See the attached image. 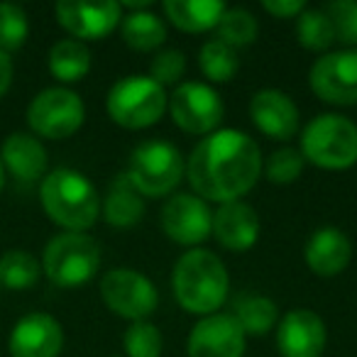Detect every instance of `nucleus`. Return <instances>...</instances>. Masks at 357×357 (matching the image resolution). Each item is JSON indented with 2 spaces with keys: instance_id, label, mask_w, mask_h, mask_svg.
<instances>
[{
  "instance_id": "f257e3e1",
  "label": "nucleus",
  "mask_w": 357,
  "mask_h": 357,
  "mask_svg": "<svg viewBox=\"0 0 357 357\" xmlns=\"http://www.w3.org/2000/svg\"><path fill=\"white\" fill-rule=\"evenodd\" d=\"M262 176V154L250 135L233 128L206 135L186 159V178L206 204L243 201Z\"/></svg>"
},
{
  "instance_id": "f03ea898",
  "label": "nucleus",
  "mask_w": 357,
  "mask_h": 357,
  "mask_svg": "<svg viewBox=\"0 0 357 357\" xmlns=\"http://www.w3.org/2000/svg\"><path fill=\"white\" fill-rule=\"evenodd\" d=\"M174 298L184 311L194 316L218 313L230 291L228 267L215 252L194 248L176 259L172 272Z\"/></svg>"
},
{
  "instance_id": "7ed1b4c3",
  "label": "nucleus",
  "mask_w": 357,
  "mask_h": 357,
  "mask_svg": "<svg viewBox=\"0 0 357 357\" xmlns=\"http://www.w3.org/2000/svg\"><path fill=\"white\" fill-rule=\"evenodd\" d=\"M40 204L64 233H86L100 218V196L81 172L59 167L40 181Z\"/></svg>"
},
{
  "instance_id": "20e7f679",
  "label": "nucleus",
  "mask_w": 357,
  "mask_h": 357,
  "mask_svg": "<svg viewBox=\"0 0 357 357\" xmlns=\"http://www.w3.org/2000/svg\"><path fill=\"white\" fill-rule=\"evenodd\" d=\"M303 159L328 172H342L357 164V125L337 113L316 115L301 132Z\"/></svg>"
},
{
  "instance_id": "39448f33",
  "label": "nucleus",
  "mask_w": 357,
  "mask_h": 357,
  "mask_svg": "<svg viewBox=\"0 0 357 357\" xmlns=\"http://www.w3.org/2000/svg\"><path fill=\"white\" fill-rule=\"evenodd\" d=\"M40 264L56 287H84L100 269V245L86 233H59L45 245Z\"/></svg>"
},
{
  "instance_id": "423d86ee",
  "label": "nucleus",
  "mask_w": 357,
  "mask_h": 357,
  "mask_svg": "<svg viewBox=\"0 0 357 357\" xmlns=\"http://www.w3.org/2000/svg\"><path fill=\"white\" fill-rule=\"evenodd\" d=\"M169 105V96L164 86H159L149 76H125L105 98V110L110 120L125 130H144L157 125L164 118Z\"/></svg>"
},
{
  "instance_id": "0eeeda50",
  "label": "nucleus",
  "mask_w": 357,
  "mask_h": 357,
  "mask_svg": "<svg viewBox=\"0 0 357 357\" xmlns=\"http://www.w3.org/2000/svg\"><path fill=\"white\" fill-rule=\"evenodd\" d=\"M128 178L132 181L135 189L142 194V199H162L172 194L186 174L184 157L172 142L164 139H149L135 147L130 154Z\"/></svg>"
},
{
  "instance_id": "6e6552de",
  "label": "nucleus",
  "mask_w": 357,
  "mask_h": 357,
  "mask_svg": "<svg viewBox=\"0 0 357 357\" xmlns=\"http://www.w3.org/2000/svg\"><path fill=\"white\" fill-rule=\"evenodd\" d=\"M86 120V105L81 96L64 86L45 89L27 105V125L35 137L66 139L81 130Z\"/></svg>"
},
{
  "instance_id": "1a4fd4ad",
  "label": "nucleus",
  "mask_w": 357,
  "mask_h": 357,
  "mask_svg": "<svg viewBox=\"0 0 357 357\" xmlns=\"http://www.w3.org/2000/svg\"><path fill=\"white\" fill-rule=\"evenodd\" d=\"M167 110L172 113V120L178 130L189 135H206L215 132L223 123L225 105L220 93L208 84L201 81H184L174 89L169 96Z\"/></svg>"
},
{
  "instance_id": "9d476101",
  "label": "nucleus",
  "mask_w": 357,
  "mask_h": 357,
  "mask_svg": "<svg viewBox=\"0 0 357 357\" xmlns=\"http://www.w3.org/2000/svg\"><path fill=\"white\" fill-rule=\"evenodd\" d=\"M100 298L120 318L147 321L159 306V291L137 269L118 267L100 277Z\"/></svg>"
},
{
  "instance_id": "9b49d317",
  "label": "nucleus",
  "mask_w": 357,
  "mask_h": 357,
  "mask_svg": "<svg viewBox=\"0 0 357 357\" xmlns=\"http://www.w3.org/2000/svg\"><path fill=\"white\" fill-rule=\"evenodd\" d=\"M159 225L172 243L194 250L211 238L213 211L196 194H174L159 211Z\"/></svg>"
},
{
  "instance_id": "f8f14e48",
  "label": "nucleus",
  "mask_w": 357,
  "mask_h": 357,
  "mask_svg": "<svg viewBox=\"0 0 357 357\" xmlns=\"http://www.w3.org/2000/svg\"><path fill=\"white\" fill-rule=\"evenodd\" d=\"M311 91L331 105H357V50L328 52L308 71Z\"/></svg>"
},
{
  "instance_id": "ddd939ff",
  "label": "nucleus",
  "mask_w": 357,
  "mask_h": 357,
  "mask_svg": "<svg viewBox=\"0 0 357 357\" xmlns=\"http://www.w3.org/2000/svg\"><path fill=\"white\" fill-rule=\"evenodd\" d=\"M56 22L79 42H98L108 37L123 20V6L115 0L105 3H79L59 0L54 6Z\"/></svg>"
},
{
  "instance_id": "4468645a",
  "label": "nucleus",
  "mask_w": 357,
  "mask_h": 357,
  "mask_svg": "<svg viewBox=\"0 0 357 357\" xmlns=\"http://www.w3.org/2000/svg\"><path fill=\"white\" fill-rule=\"evenodd\" d=\"M248 335L230 313L204 316L189 333V357H245Z\"/></svg>"
},
{
  "instance_id": "2eb2a0df",
  "label": "nucleus",
  "mask_w": 357,
  "mask_h": 357,
  "mask_svg": "<svg viewBox=\"0 0 357 357\" xmlns=\"http://www.w3.org/2000/svg\"><path fill=\"white\" fill-rule=\"evenodd\" d=\"M328 331L311 308H291L277 323V350L282 357H321Z\"/></svg>"
},
{
  "instance_id": "dca6fc26",
  "label": "nucleus",
  "mask_w": 357,
  "mask_h": 357,
  "mask_svg": "<svg viewBox=\"0 0 357 357\" xmlns=\"http://www.w3.org/2000/svg\"><path fill=\"white\" fill-rule=\"evenodd\" d=\"M64 347V328L50 313H27L13 326L8 337L10 357H59Z\"/></svg>"
},
{
  "instance_id": "f3484780",
  "label": "nucleus",
  "mask_w": 357,
  "mask_h": 357,
  "mask_svg": "<svg viewBox=\"0 0 357 357\" xmlns=\"http://www.w3.org/2000/svg\"><path fill=\"white\" fill-rule=\"evenodd\" d=\"M250 118L259 132L267 135L269 139H279V142L296 137L298 128H301V115H298L296 103L291 100V96L279 89L257 91L250 100Z\"/></svg>"
},
{
  "instance_id": "a211bd4d",
  "label": "nucleus",
  "mask_w": 357,
  "mask_h": 357,
  "mask_svg": "<svg viewBox=\"0 0 357 357\" xmlns=\"http://www.w3.org/2000/svg\"><path fill=\"white\" fill-rule=\"evenodd\" d=\"M211 235L223 250L230 252H248L259 238V215L245 201H230L218 206L213 213V230Z\"/></svg>"
},
{
  "instance_id": "6ab92c4d",
  "label": "nucleus",
  "mask_w": 357,
  "mask_h": 357,
  "mask_svg": "<svg viewBox=\"0 0 357 357\" xmlns=\"http://www.w3.org/2000/svg\"><path fill=\"white\" fill-rule=\"evenodd\" d=\"M308 269L323 279L337 277L352 259V243L340 228L326 225V228L313 230L303 250Z\"/></svg>"
},
{
  "instance_id": "aec40b11",
  "label": "nucleus",
  "mask_w": 357,
  "mask_h": 357,
  "mask_svg": "<svg viewBox=\"0 0 357 357\" xmlns=\"http://www.w3.org/2000/svg\"><path fill=\"white\" fill-rule=\"evenodd\" d=\"M0 162L17 181L32 184V181H42L47 176L50 154L40 142V137H35L32 132H13L3 142Z\"/></svg>"
},
{
  "instance_id": "412c9836",
  "label": "nucleus",
  "mask_w": 357,
  "mask_h": 357,
  "mask_svg": "<svg viewBox=\"0 0 357 357\" xmlns=\"http://www.w3.org/2000/svg\"><path fill=\"white\" fill-rule=\"evenodd\" d=\"M162 10L176 30L199 35L215 30L228 6L223 0H164Z\"/></svg>"
},
{
  "instance_id": "4be33fe9",
  "label": "nucleus",
  "mask_w": 357,
  "mask_h": 357,
  "mask_svg": "<svg viewBox=\"0 0 357 357\" xmlns=\"http://www.w3.org/2000/svg\"><path fill=\"white\" fill-rule=\"evenodd\" d=\"M100 215L113 228H132L142 220L144 199L132 186L125 172L113 178V184L105 194V201L100 204Z\"/></svg>"
},
{
  "instance_id": "5701e85b",
  "label": "nucleus",
  "mask_w": 357,
  "mask_h": 357,
  "mask_svg": "<svg viewBox=\"0 0 357 357\" xmlns=\"http://www.w3.org/2000/svg\"><path fill=\"white\" fill-rule=\"evenodd\" d=\"M230 316L238 321V326L243 328L245 335H267L269 331H274L279 323V308L264 294H240L233 303V313Z\"/></svg>"
},
{
  "instance_id": "b1692460",
  "label": "nucleus",
  "mask_w": 357,
  "mask_h": 357,
  "mask_svg": "<svg viewBox=\"0 0 357 357\" xmlns=\"http://www.w3.org/2000/svg\"><path fill=\"white\" fill-rule=\"evenodd\" d=\"M50 74L61 84H76L91 71V50L86 42H79L74 37H66L52 45L50 56Z\"/></svg>"
},
{
  "instance_id": "393cba45",
  "label": "nucleus",
  "mask_w": 357,
  "mask_h": 357,
  "mask_svg": "<svg viewBox=\"0 0 357 357\" xmlns=\"http://www.w3.org/2000/svg\"><path fill=\"white\" fill-rule=\"evenodd\" d=\"M123 42L135 52H154L167 40V25L159 15L149 10L130 13L120 20Z\"/></svg>"
},
{
  "instance_id": "a878e982",
  "label": "nucleus",
  "mask_w": 357,
  "mask_h": 357,
  "mask_svg": "<svg viewBox=\"0 0 357 357\" xmlns=\"http://www.w3.org/2000/svg\"><path fill=\"white\" fill-rule=\"evenodd\" d=\"M42 277V264L27 250H8L0 255V287L22 291L32 289Z\"/></svg>"
},
{
  "instance_id": "bb28decb",
  "label": "nucleus",
  "mask_w": 357,
  "mask_h": 357,
  "mask_svg": "<svg viewBox=\"0 0 357 357\" xmlns=\"http://www.w3.org/2000/svg\"><path fill=\"white\" fill-rule=\"evenodd\" d=\"M199 69L204 71L206 79H211L213 84H228L230 79H235L240 69L238 50L228 47L225 42L208 40L199 50Z\"/></svg>"
},
{
  "instance_id": "cd10ccee",
  "label": "nucleus",
  "mask_w": 357,
  "mask_h": 357,
  "mask_svg": "<svg viewBox=\"0 0 357 357\" xmlns=\"http://www.w3.org/2000/svg\"><path fill=\"white\" fill-rule=\"evenodd\" d=\"M296 42L308 52H328L335 42V30L326 10H303L296 17Z\"/></svg>"
},
{
  "instance_id": "c85d7f7f",
  "label": "nucleus",
  "mask_w": 357,
  "mask_h": 357,
  "mask_svg": "<svg viewBox=\"0 0 357 357\" xmlns=\"http://www.w3.org/2000/svg\"><path fill=\"white\" fill-rule=\"evenodd\" d=\"M218 40L225 42L228 47H250L257 40V20L245 8H228L218 22Z\"/></svg>"
},
{
  "instance_id": "c756f323",
  "label": "nucleus",
  "mask_w": 357,
  "mask_h": 357,
  "mask_svg": "<svg viewBox=\"0 0 357 357\" xmlns=\"http://www.w3.org/2000/svg\"><path fill=\"white\" fill-rule=\"evenodd\" d=\"M123 347L128 357H162L164 337L159 328L149 321H135L123 335Z\"/></svg>"
},
{
  "instance_id": "7c9ffc66",
  "label": "nucleus",
  "mask_w": 357,
  "mask_h": 357,
  "mask_svg": "<svg viewBox=\"0 0 357 357\" xmlns=\"http://www.w3.org/2000/svg\"><path fill=\"white\" fill-rule=\"evenodd\" d=\"M30 37V20L27 13L15 3H0V52L20 50Z\"/></svg>"
},
{
  "instance_id": "2f4dec72",
  "label": "nucleus",
  "mask_w": 357,
  "mask_h": 357,
  "mask_svg": "<svg viewBox=\"0 0 357 357\" xmlns=\"http://www.w3.org/2000/svg\"><path fill=\"white\" fill-rule=\"evenodd\" d=\"M303 167H306V159L298 149L294 147H282L277 152L269 154V159L264 162V176L267 181L279 186L294 184L298 176H301Z\"/></svg>"
},
{
  "instance_id": "473e14b6",
  "label": "nucleus",
  "mask_w": 357,
  "mask_h": 357,
  "mask_svg": "<svg viewBox=\"0 0 357 357\" xmlns=\"http://www.w3.org/2000/svg\"><path fill=\"white\" fill-rule=\"evenodd\" d=\"M326 13L335 30V40L347 47H357V0H333Z\"/></svg>"
},
{
  "instance_id": "72a5a7b5",
  "label": "nucleus",
  "mask_w": 357,
  "mask_h": 357,
  "mask_svg": "<svg viewBox=\"0 0 357 357\" xmlns=\"http://www.w3.org/2000/svg\"><path fill=\"white\" fill-rule=\"evenodd\" d=\"M186 71V54L178 50H162L154 54L149 66V79H154L159 86H174L181 81Z\"/></svg>"
},
{
  "instance_id": "f704fd0d",
  "label": "nucleus",
  "mask_w": 357,
  "mask_h": 357,
  "mask_svg": "<svg viewBox=\"0 0 357 357\" xmlns=\"http://www.w3.org/2000/svg\"><path fill=\"white\" fill-rule=\"evenodd\" d=\"M262 8L269 15L287 20V17H298L306 10V0H262Z\"/></svg>"
},
{
  "instance_id": "c9c22d12",
  "label": "nucleus",
  "mask_w": 357,
  "mask_h": 357,
  "mask_svg": "<svg viewBox=\"0 0 357 357\" xmlns=\"http://www.w3.org/2000/svg\"><path fill=\"white\" fill-rule=\"evenodd\" d=\"M13 74H15V66H13L10 54L0 52V98L10 91L13 86Z\"/></svg>"
},
{
  "instance_id": "e433bc0d",
  "label": "nucleus",
  "mask_w": 357,
  "mask_h": 357,
  "mask_svg": "<svg viewBox=\"0 0 357 357\" xmlns=\"http://www.w3.org/2000/svg\"><path fill=\"white\" fill-rule=\"evenodd\" d=\"M3 186H6V167L0 162V191H3Z\"/></svg>"
}]
</instances>
